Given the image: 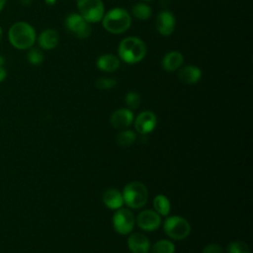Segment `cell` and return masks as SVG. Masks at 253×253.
<instances>
[{
  "label": "cell",
  "mask_w": 253,
  "mask_h": 253,
  "mask_svg": "<svg viewBox=\"0 0 253 253\" xmlns=\"http://www.w3.org/2000/svg\"><path fill=\"white\" fill-rule=\"evenodd\" d=\"M146 45L137 37H126L121 41L118 47V54L121 60L128 64L141 61L146 55Z\"/></svg>",
  "instance_id": "1"
},
{
  "label": "cell",
  "mask_w": 253,
  "mask_h": 253,
  "mask_svg": "<svg viewBox=\"0 0 253 253\" xmlns=\"http://www.w3.org/2000/svg\"><path fill=\"white\" fill-rule=\"evenodd\" d=\"M103 28L114 35H120L126 32L131 25V16L129 13L121 7H116L106 14L102 18Z\"/></svg>",
  "instance_id": "2"
},
{
  "label": "cell",
  "mask_w": 253,
  "mask_h": 253,
  "mask_svg": "<svg viewBox=\"0 0 253 253\" xmlns=\"http://www.w3.org/2000/svg\"><path fill=\"white\" fill-rule=\"evenodd\" d=\"M10 43L17 49L31 48L36 42L35 29L26 22L13 24L8 32Z\"/></svg>",
  "instance_id": "3"
},
{
  "label": "cell",
  "mask_w": 253,
  "mask_h": 253,
  "mask_svg": "<svg viewBox=\"0 0 253 253\" xmlns=\"http://www.w3.org/2000/svg\"><path fill=\"white\" fill-rule=\"evenodd\" d=\"M124 204L129 209L138 210L142 208L148 200V191L141 182L133 181L126 184L123 190Z\"/></svg>",
  "instance_id": "4"
},
{
  "label": "cell",
  "mask_w": 253,
  "mask_h": 253,
  "mask_svg": "<svg viewBox=\"0 0 253 253\" xmlns=\"http://www.w3.org/2000/svg\"><path fill=\"white\" fill-rule=\"evenodd\" d=\"M163 229L166 235L170 238L174 240H183L190 234L191 225L186 218L180 215H172L165 219Z\"/></svg>",
  "instance_id": "5"
},
{
  "label": "cell",
  "mask_w": 253,
  "mask_h": 253,
  "mask_svg": "<svg viewBox=\"0 0 253 253\" xmlns=\"http://www.w3.org/2000/svg\"><path fill=\"white\" fill-rule=\"evenodd\" d=\"M78 14L81 15L90 24L101 22L105 7L102 0H77Z\"/></svg>",
  "instance_id": "6"
},
{
  "label": "cell",
  "mask_w": 253,
  "mask_h": 253,
  "mask_svg": "<svg viewBox=\"0 0 253 253\" xmlns=\"http://www.w3.org/2000/svg\"><path fill=\"white\" fill-rule=\"evenodd\" d=\"M113 226L114 229L122 235L129 234L135 223V218L133 216V213L127 210L120 208L116 210V212L113 215Z\"/></svg>",
  "instance_id": "7"
},
{
  "label": "cell",
  "mask_w": 253,
  "mask_h": 253,
  "mask_svg": "<svg viewBox=\"0 0 253 253\" xmlns=\"http://www.w3.org/2000/svg\"><path fill=\"white\" fill-rule=\"evenodd\" d=\"M65 27L69 33L78 39H86L92 33V27L78 13L70 14L65 20Z\"/></svg>",
  "instance_id": "8"
},
{
  "label": "cell",
  "mask_w": 253,
  "mask_h": 253,
  "mask_svg": "<svg viewBox=\"0 0 253 253\" xmlns=\"http://www.w3.org/2000/svg\"><path fill=\"white\" fill-rule=\"evenodd\" d=\"M135 221L140 229L144 231H153L160 226L161 217L155 211L144 210L137 214Z\"/></svg>",
  "instance_id": "9"
},
{
  "label": "cell",
  "mask_w": 253,
  "mask_h": 253,
  "mask_svg": "<svg viewBox=\"0 0 253 253\" xmlns=\"http://www.w3.org/2000/svg\"><path fill=\"white\" fill-rule=\"evenodd\" d=\"M157 124L156 116L151 111H143L134 120V127L142 135L148 134L155 128Z\"/></svg>",
  "instance_id": "10"
},
{
  "label": "cell",
  "mask_w": 253,
  "mask_h": 253,
  "mask_svg": "<svg viewBox=\"0 0 253 253\" xmlns=\"http://www.w3.org/2000/svg\"><path fill=\"white\" fill-rule=\"evenodd\" d=\"M176 26V19L174 15L168 11L163 10L158 13L155 19V27L158 33L162 36H170L173 34Z\"/></svg>",
  "instance_id": "11"
},
{
  "label": "cell",
  "mask_w": 253,
  "mask_h": 253,
  "mask_svg": "<svg viewBox=\"0 0 253 253\" xmlns=\"http://www.w3.org/2000/svg\"><path fill=\"white\" fill-rule=\"evenodd\" d=\"M133 113L131 110L123 108L116 110L110 118V124L116 129H125L133 123Z\"/></svg>",
  "instance_id": "12"
},
{
  "label": "cell",
  "mask_w": 253,
  "mask_h": 253,
  "mask_svg": "<svg viewBox=\"0 0 253 253\" xmlns=\"http://www.w3.org/2000/svg\"><path fill=\"white\" fill-rule=\"evenodd\" d=\"M127 247L131 253H148L150 242L144 234L134 232L127 238Z\"/></svg>",
  "instance_id": "13"
},
{
  "label": "cell",
  "mask_w": 253,
  "mask_h": 253,
  "mask_svg": "<svg viewBox=\"0 0 253 253\" xmlns=\"http://www.w3.org/2000/svg\"><path fill=\"white\" fill-rule=\"evenodd\" d=\"M96 65L101 71L112 73L117 71L121 66V60L118 56L112 53H105L98 57Z\"/></svg>",
  "instance_id": "14"
},
{
  "label": "cell",
  "mask_w": 253,
  "mask_h": 253,
  "mask_svg": "<svg viewBox=\"0 0 253 253\" xmlns=\"http://www.w3.org/2000/svg\"><path fill=\"white\" fill-rule=\"evenodd\" d=\"M38 42L40 46L43 49H46V50L53 49L54 47L57 46L59 42V35L57 31L53 29H46L40 34L38 38Z\"/></svg>",
  "instance_id": "15"
},
{
  "label": "cell",
  "mask_w": 253,
  "mask_h": 253,
  "mask_svg": "<svg viewBox=\"0 0 253 253\" xmlns=\"http://www.w3.org/2000/svg\"><path fill=\"white\" fill-rule=\"evenodd\" d=\"M178 78L185 84H195L202 78V71L199 67L194 65H187L179 69Z\"/></svg>",
  "instance_id": "16"
},
{
  "label": "cell",
  "mask_w": 253,
  "mask_h": 253,
  "mask_svg": "<svg viewBox=\"0 0 253 253\" xmlns=\"http://www.w3.org/2000/svg\"><path fill=\"white\" fill-rule=\"evenodd\" d=\"M184 62L183 54L179 51L173 50L166 53L162 59V68L168 72H173L178 70Z\"/></svg>",
  "instance_id": "17"
},
{
  "label": "cell",
  "mask_w": 253,
  "mask_h": 253,
  "mask_svg": "<svg viewBox=\"0 0 253 253\" xmlns=\"http://www.w3.org/2000/svg\"><path fill=\"white\" fill-rule=\"evenodd\" d=\"M103 203L110 210H118L124 205L123 194L116 189H108L103 194Z\"/></svg>",
  "instance_id": "18"
},
{
  "label": "cell",
  "mask_w": 253,
  "mask_h": 253,
  "mask_svg": "<svg viewBox=\"0 0 253 253\" xmlns=\"http://www.w3.org/2000/svg\"><path fill=\"white\" fill-rule=\"evenodd\" d=\"M153 208L160 216H166L170 212L171 204L166 196L156 195L153 199Z\"/></svg>",
  "instance_id": "19"
},
{
  "label": "cell",
  "mask_w": 253,
  "mask_h": 253,
  "mask_svg": "<svg viewBox=\"0 0 253 253\" xmlns=\"http://www.w3.org/2000/svg\"><path fill=\"white\" fill-rule=\"evenodd\" d=\"M131 13L134 18L144 21V20H147L150 18L151 14H152V10L146 3L139 2L132 6Z\"/></svg>",
  "instance_id": "20"
},
{
  "label": "cell",
  "mask_w": 253,
  "mask_h": 253,
  "mask_svg": "<svg viewBox=\"0 0 253 253\" xmlns=\"http://www.w3.org/2000/svg\"><path fill=\"white\" fill-rule=\"evenodd\" d=\"M135 139L136 134L133 130L123 129L117 136V143L121 147H128L135 141Z\"/></svg>",
  "instance_id": "21"
},
{
  "label": "cell",
  "mask_w": 253,
  "mask_h": 253,
  "mask_svg": "<svg viewBox=\"0 0 253 253\" xmlns=\"http://www.w3.org/2000/svg\"><path fill=\"white\" fill-rule=\"evenodd\" d=\"M152 253H175V244L167 239L156 241L151 247Z\"/></svg>",
  "instance_id": "22"
},
{
  "label": "cell",
  "mask_w": 253,
  "mask_h": 253,
  "mask_svg": "<svg viewBox=\"0 0 253 253\" xmlns=\"http://www.w3.org/2000/svg\"><path fill=\"white\" fill-rule=\"evenodd\" d=\"M227 253H250L249 246L240 240L230 242L226 247Z\"/></svg>",
  "instance_id": "23"
},
{
  "label": "cell",
  "mask_w": 253,
  "mask_h": 253,
  "mask_svg": "<svg viewBox=\"0 0 253 253\" xmlns=\"http://www.w3.org/2000/svg\"><path fill=\"white\" fill-rule=\"evenodd\" d=\"M27 58L31 64L40 65L43 61V53L37 47H31L29 48Z\"/></svg>",
  "instance_id": "24"
},
{
  "label": "cell",
  "mask_w": 253,
  "mask_h": 253,
  "mask_svg": "<svg viewBox=\"0 0 253 253\" xmlns=\"http://www.w3.org/2000/svg\"><path fill=\"white\" fill-rule=\"evenodd\" d=\"M125 102L126 104V106L128 107L127 109L129 110H135L139 107L140 105V96L137 92L134 91H130L128 93L126 94L125 97Z\"/></svg>",
  "instance_id": "25"
},
{
  "label": "cell",
  "mask_w": 253,
  "mask_h": 253,
  "mask_svg": "<svg viewBox=\"0 0 253 253\" xmlns=\"http://www.w3.org/2000/svg\"><path fill=\"white\" fill-rule=\"evenodd\" d=\"M116 85H117V80L111 77H101V78H98L95 82V86L99 90H109L114 88Z\"/></svg>",
  "instance_id": "26"
},
{
  "label": "cell",
  "mask_w": 253,
  "mask_h": 253,
  "mask_svg": "<svg viewBox=\"0 0 253 253\" xmlns=\"http://www.w3.org/2000/svg\"><path fill=\"white\" fill-rule=\"evenodd\" d=\"M203 253H223V249L219 244L210 243L203 248Z\"/></svg>",
  "instance_id": "27"
},
{
  "label": "cell",
  "mask_w": 253,
  "mask_h": 253,
  "mask_svg": "<svg viewBox=\"0 0 253 253\" xmlns=\"http://www.w3.org/2000/svg\"><path fill=\"white\" fill-rule=\"evenodd\" d=\"M6 76H7L6 70L2 66H0V82H2L6 78Z\"/></svg>",
  "instance_id": "28"
},
{
  "label": "cell",
  "mask_w": 253,
  "mask_h": 253,
  "mask_svg": "<svg viewBox=\"0 0 253 253\" xmlns=\"http://www.w3.org/2000/svg\"><path fill=\"white\" fill-rule=\"evenodd\" d=\"M19 2H20L22 5L28 6V5H30V4L33 2V0H19Z\"/></svg>",
  "instance_id": "29"
},
{
  "label": "cell",
  "mask_w": 253,
  "mask_h": 253,
  "mask_svg": "<svg viewBox=\"0 0 253 253\" xmlns=\"http://www.w3.org/2000/svg\"><path fill=\"white\" fill-rule=\"evenodd\" d=\"M6 1H7V0H0V12H1L2 9L4 8V6H5V4H6Z\"/></svg>",
  "instance_id": "30"
},
{
  "label": "cell",
  "mask_w": 253,
  "mask_h": 253,
  "mask_svg": "<svg viewBox=\"0 0 253 253\" xmlns=\"http://www.w3.org/2000/svg\"><path fill=\"white\" fill-rule=\"evenodd\" d=\"M55 2H56V0H45V3L47 5H53V4H55Z\"/></svg>",
  "instance_id": "31"
},
{
  "label": "cell",
  "mask_w": 253,
  "mask_h": 253,
  "mask_svg": "<svg viewBox=\"0 0 253 253\" xmlns=\"http://www.w3.org/2000/svg\"><path fill=\"white\" fill-rule=\"evenodd\" d=\"M2 37H3V31H2V28L0 27V43L2 42Z\"/></svg>",
  "instance_id": "32"
},
{
  "label": "cell",
  "mask_w": 253,
  "mask_h": 253,
  "mask_svg": "<svg viewBox=\"0 0 253 253\" xmlns=\"http://www.w3.org/2000/svg\"><path fill=\"white\" fill-rule=\"evenodd\" d=\"M3 62H4V59L0 56V66H2V64H3Z\"/></svg>",
  "instance_id": "33"
},
{
  "label": "cell",
  "mask_w": 253,
  "mask_h": 253,
  "mask_svg": "<svg viewBox=\"0 0 253 253\" xmlns=\"http://www.w3.org/2000/svg\"><path fill=\"white\" fill-rule=\"evenodd\" d=\"M141 1H143V2H149V1H153V0H141Z\"/></svg>",
  "instance_id": "34"
}]
</instances>
